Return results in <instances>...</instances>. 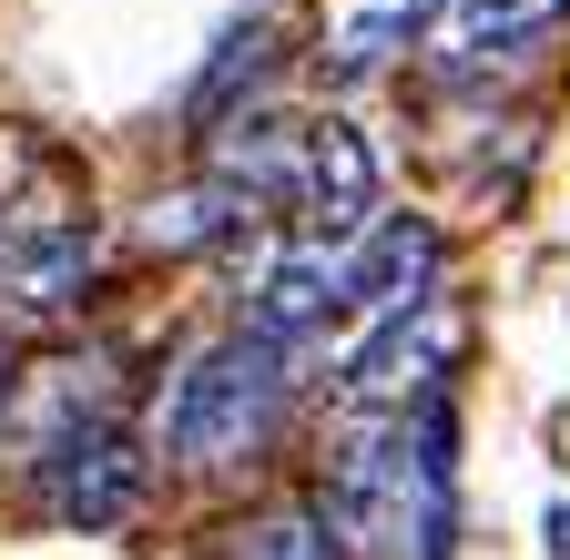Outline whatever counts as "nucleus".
Returning a JSON list of instances; mask_svg holds the SVG:
<instances>
[{
  "mask_svg": "<svg viewBox=\"0 0 570 560\" xmlns=\"http://www.w3.org/2000/svg\"><path fill=\"white\" fill-rule=\"evenodd\" d=\"M285 397H296V346H265L245 326L194 346L174 397H164V459L194 479H235L285 429Z\"/></svg>",
  "mask_w": 570,
  "mask_h": 560,
  "instance_id": "1",
  "label": "nucleus"
},
{
  "mask_svg": "<svg viewBox=\"0 0 570 560\" xmlns=\"http://www.w3.org/2000/svg\"><path fill=\"white\" fill-rule=\"evenodd\" d=\"M316 520L336 530L346 560H407L417 550V469H407V417L356 407V429L336 439L316 479Z\"/></svg>",
  "mask_w": 570,
  "mask_h": 560,
  "instance_id": "2",
  "label": "nucleus"
},
{
  "mask_svg": "<svg viewBox=\"0 0 570 560\" xmlns=\"http://www.w3.org/2000/svg\"><path fill=\"white\" fill-rule=\"evenodd\" d=\"M31 500L61 530H132L142 500H154V449H142L122 417H92V429H71L51 459H31Z\"/></svg>",
  "mask_w": 570,
  "mask_h": 560,
  "instance_id": "3",
  "label": "nucleus"
},
{
  "mask_svg": "<svg viewBox=\"0 0 570 560\" xmlns=\"http://www.w3.org/2000/svg\"><path fill=\"white\" fill-rule=\"evenodd\" d=\"M459 346H469V306L439 286L428 306L367 326V346H356V367H346V397H356V407H377V417H407L428 387H449Z\"/></svg>",
  "mask_w": 570,
  "mask_h": 560,
  "instance_id": "4",
  "label": "nucleus"
},
{
  "mask_svg": "<svg viewBox=\"0 0 570 560\" xmlns=\"http://www.w3.org/2000/svg\"><path fill=\"white\" fill-rule=\"evenodd\" d=\"M356 306V245H316V235H285L255 255L245 275V336L265 346H306L326 336V316Z\"/></svg>",
  "mask_w": 570,
  "mask_h": 560,
  "instance_id": "5",
  "label": "nucleus"
},
{
  "mask_svg": "<svg viewBox=\"0 0 570 560\" xmlns=\"http://www.w3.org/2000/svg\"><path fill=\"white\" fill-rule=\"evenodd\" d=\"M377 215H387V164H377V144H367L346 112L306 122L296 235H316V245H367V235H377Z\"/></svg>",
  "mask_w": 570,
  "mask_h": 560,
  "instance_id": "6",
  "label": "nucleus"
},
{
  "mask_svg": "<svg viewBox=\"0 0 570 560\" xmlns=\"http://www.w3.org/2000/svg\"><path fill=\"white\" fill-rule=\"evenodd\" d=\"M570 0H439L417 31V51L439 61L449 82H489V72H510V61H530L550 31H560Z\"/></svg>",
  "mask_w": 570,
  "mask_h": 560,
  "instance_id": "7",
  "label": "nucleus"
},
{
  "mask_svg": "<svg viewBox=\"0 0 570 560\" xmlns=\"http://www.w3.org/2000/svg\"><path fill=\"white\" fill-rule=\"evenodd\" d=\"M194 144H204V174H225L235 194H255L265 215H275V204H296V184H306V122L275 112V102H245L225 122H204Z\"/></svg>",
  "mask_w": 570,
  "mask_h": 560,
  "instance_id": "8",
  "label": "nucleus"
},
{
  "mask_svg": "<svg viewBox=\"0 0 570 560\" xmlns=\"http://www.w3.org/2000/svg\"><path fill=\"white\" fill-rule=\"evenodd\" d=\"M449 286V235L428 225V215H377V235L356 245V326H387L407 306H428Z\"/></svg>",
  "mask_w": 570,
  "mask_h": 560,
  "instance_id": "9",
  "label": "nucleus"
},
{
  "mask_svg": "<svg viewBox=\"0 0 570 560\" xmlns=\"http://www.w3.org/2000/svg\"><path fill=\"white\" fill-rule=\"evenodd\" d=\"M0 275H11V306L61 316L71 296L92 286V215H31L0 235Z\"/></svg>",
  "mask_w": 570,
  "mask_h": 560,
  "instance_id": "10",
  "label": "nucleus"
},
{
  "mask_svg": "<svg viewBox=\"0 0 570 560\" xmlns=\"http://www.w3.org/2000/svg\"><path fill=\"white\" fill-rule=\"evenodd\" d=\"M428 11H439V0H316V41L336 61V82L387 72V61L428 31Z\"/></svg>",
  "mask_w": 570,
  "mask_h": 560,
  "instance_id": "11",
  "label": "nucleus"
},
{
  "mask_svg": "<svg viewBox=\"0 0 570 560\" xmlns=\"http://www.w3.org/2000/svg\"><path fill=\"white\" fill-rule=\"evenodd\" d=\"M265 215V204L255 194H235L225 174H194V184H174V194H154V204H142V245H154V255H204V245H225V235H245Z\"/></svg>",
  "mask_w": 570,
  "mask_h": 560,
  "instance_id": "12",
  "label": "nucleus"
},
{
  "mask_svg": "<svg viewBox=\"0 0 570 560\" xmlns=\"http://www.w3.org/2000/svg\"><path fill=\"white\" fill-rule=\"evenodd\" d=\"M265 72H275V21L255 11V21H235L225 41H214V61L194 72V92H184V122L204 132V122H225V112H245V102L265 92Z\"/></svg>",
  "mask_w": 570,
  "mask_h": 560,
  "instance_id": "13",
  "label": "nucleus"
},
{
  "mask_svg": "<svg viewBox=\"0 0 570 560\" xmlns=\"http://www.w3.org/2000/svg\"><path fill=\"white\" fill-rule=\"evenodd\" d=\"M235 560H346L336 530L316 520V500H285V510H255L235 530Z\"/></svg>",
  "mask_w": 570,
  "mask_h": 560,
  "instance_id": "14",
  "label": "nucleus"
},
{
  "mask_svg": "<svg viewBox=\"0 0 570 560\" xmlns=\"http://www.w3.org/2000/svg\"><path fill=\"white\" fill-rule=\"evenodd\" d=\"M550 550H560V560H570V500H560V510H550Z\"/></svg>",
  "mask_w": 570,
  "mask_h": 560,
  "instance_id": "15",
  "label": "nucleus"
}]
</instances>
